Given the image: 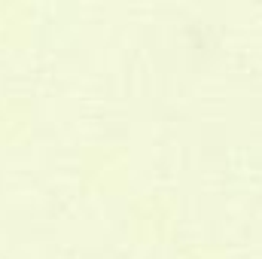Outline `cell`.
Returning a JSON list of instances; mask_svg holds the SVG:
<instances>
[]
</instances>
